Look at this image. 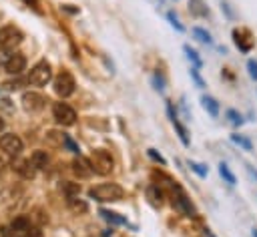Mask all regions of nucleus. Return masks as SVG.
I'll return each instance as SVG.
<instances>
[{"instance_id": "obj_27", "label": "nucleus", "mask_w": 257, "mask_h": 237, "mask_svg": "<svg viewBox=\"0 0 257 237\" xmlns=\"http://www.w3.org/2000/svg\"><path fill=\"white\" fill-rule=\"evenodd\" d=\"M173 125H175V129H177V133H179V137H181V141H183V145L187 147L189 145V137H187V129L179 123V121H173Z\"/></svg>"}, {"instance_id": "obj_7", "label": "nucleus", "mask_w": 257, "mask_h": 237, "mask_svg": "<svg viewBox=\"0 0 257 237\" xmlns=\"http://www.w3.org/2000/svg\"><path fill=\"white\" fill-rule=\"evenodd\" d=\"M0 149L6 153V155H18L22 151V141L18 135L14 133H8V135H2L0 137Z\"/></svg>"}, {"instance_id": "obj_2", "label": "nucleus", "mask_w": 257, "mask_h": 237, "mask_svg": "<svg viewBox=\"0 0 257 237\" xmlns=\"http://www.w3.org/2000/svg\"><path fill=\"white\" fill-rule=\"evenodd\" d=\"M52 78V68L46 60H40L38 64H34L28 72V82L30 84H36V86H44L48 80Z\"/></svg>"}, {"instance_id": "obj_35", "label": "nucleus", "mask_w": 257, "mask_h": 237, "mask_svg": "<svg viewBox=\"0 0 257 237\" xmlns=\"http://www.w3.org/2000/svg\"><path fill=\"white\" fill-rule=\"evenodd\" d=\"M149 157H151V159H155V161H159L161 165H165V159H163V157H161V155H159L155 149H149Z\"/></svg>"}, {"instance_id": "obj_8", "label": "nucleus", "mask_w": 257, "mask_h": 237, "mask_svg": "<svg viewBox=\"0 0 257 237\" xmlns=\"http://www.w3.org/2000/svg\"><path fill=\"white\" fill-rule=\"evenodd\" d=\"M175 205H177V209H179L183 215H187V217H195V215H197V211H195L191 199H187V195H185L179 187H175Z\"/></svg>"}, {"instance_id": "obj_42", "label": "nucleus", "mask_w": 257, "mask_h": 237, "mask_svg": "<svg viewBox=\"0 0 257 237\" xmlns=\"http://www.w3.org/2000/svg\"><path fill=\"white\" fill-rule=\"evenodd\" d=\"M159 2H163V0H159Z\"/></svg>"}, {"instance_id": "obj_13", "label": "nucleus", "mask_w": 257, "mask_h": 237, "mask_svg": "<svg viewBox=\"0 0 257 237\" xmlns=\"http://www.w3.org/2000/svg\"><path fill=\"white\" fill-rule=\"evenodd\" d=\"M72 169L78 177H90L92 175V167H90V161L84 159V157H76L74 163H72Z\"/></svg>"}, {"instance_id": "obj_22", "label": "nucleus", "mask_w": 257, "mask_h": 237, "mask_svg": "<svg viewBox=\"0 0 257 237\" xmlns=\"http://www.w3.org/2000/svg\"><path fill=\"white\" fill-rule=\"evenodd\" d=\"M219 173H221V177L227 181V185H231V187L235 185V175L231 173V169H229L225 163H221V165H219Z\"/></svg>"}, {"instance_id": "obj_30", "label": "nucleus", "mask_w": 257, "mask_h": 237, "mask_svg": "<svg viewBox=\"0 0 257 237\" xmlns=\"http://www.w3.org/2000/svg\"><path fill=\"white\" fill-rule=\"evenodd\" d=\"M62 143L66 145V149H68V151H72V153H78V145H76V143H74V141H72L68 135H64V137H62Z\"/></svg>"}, {"instance_id": "obj_32", "label": "nucleus", "mask_w": 257, "mask_h": 237, "mask_svg": "<svg viewBox=\"0 0 257 237\" xmlns=\"http://www.w3.org/2000/svg\"><path fill=\"white\" fill-rule=\"evenodd\" d=\"M0 237H22V235L16 233L12 227H0Z\"/></svg>"}, {"instance_id": "obj_1", "label": "nucleus", "mask_w": 257, "mask_h": 237, "mask_svg": "<svg viewBox=\"0 0 257 237\" xmlns=\"http://www.w3.org/2000/svg\"><path fill=\"white\" fill-rule=\"evenodd\" d=\"M88 195H90L92 199L104 203V201H118V199H122L124 191H122V187L116 185V183H100V185L92 187V189L88 191Z\"/></svg>"}, {"instance_id": "obj_34", "label": "nucleus", "mask_w": 257, "mask_h": 237, "mask_svg": "<svg viewBox=\"0 0 257 237\" xmlns=\"http://www.w3.org/2000/svg\"><path fill=\"white\" fill-rule=\"evenodd\" d=\"M191 76H193V80L197 82V86H205V82H203V78L199 76V72H197V68H195V66L191 68Z\"/></svg>"}, {"instance_id": "obj_11", "label": "nucleus", "mask_w": 257, "mask_h": 237, "mask_svg": "<svg viewBox=\"0 0 257 237\" xmlns=\"http://www.w3.org/2000/svg\"><path fill=\"white\" fill-rule=\"evenodd\" d=\"M233 38H235V44L243 50V52H249L251 50V46H253V38H251V34L247 32V30H233Z\"/></svg>"}, {"instance_id": "obj_3", "label": "nucleus", "mask_w": 257, "mask_h": 237, "mask_svg": "<svg viewBox=\"0 0 257 237\" xmlns=\"http://www.w3.org/2000/svg\"><path fill=\"white\" fill-rule=\"evenodd\" d=\"M90 161V167H92V173H98V175H108L112 171V159L106 151H94L92 157L88 159Z\"/></svg>"}, {"instance_id": "obj_41", "label": "nucleus", "mask_w": 257, "mask_h": 237, "mask_svg": "<svg viewBox=\"0 0 257 237\" xmlns=\"http://www.w3.org/2000/svg\"><path fill=\"white\" fill-rule=\"evenodd\" d=\"M26 2H32V4H34V0H26Z\"/></svg>"}, {"instance_id": "obj_15", "label": "nucleus", "mask_w": 257, "mask_h": 237, "mask_svg": "<svg viewBox=\"0 0 257 237\" xmlns=\"http://www.w3.org/2000/svg\"><path fill=\"white\" fill-rule=\"evenodd\" d=\"M201 102H203V106H205V110L211 114V116H217L219 114V102L213 98V96H201Z\"/></svg>"}, {"instance_id": "obj_29", "label": "nucleus", "mask_w": 257, "mask_h": 237, "mask_svg": "<svg viewBox=\"0 0 257 237\" xmlns=\"http://www.w3.org/2000/svg\"><path fill=\"white\" fill-rule=\"evenodd\" d=\"M167 18L171 20V24H173V26H175L179 32H183V30H185V26L179 22V18H177V14H175V12H169V14H167Z\"/></svg>"}, {"instance_id": "obj_5", "label": "nucleus", "mask_w": 257, "mask_h": 237, "mask_svg": "<svg viewBox=\"0 0 257 237\" xmlns=\"http://www.w3.org/2000/svg\"><path fill=\"white\" fill-rule=\"evenodd\" d=\"M52 114H54L56 123H60V125H64V127H70V125H74V121H76V112H74V108L68 106L66 102H54V106H52Z\"/></svg>"}, {"instance_id": "obj_26", "label": "nucleus", "mask_w": 257, "mask_h": 237, "mask_svg": "<svg viewBox=\"0 0 257 237\" xmlns=\"http://www.w3.org/2000/svg\"><path fill=\"white\" fill-rule=\"evenodd\" d=\"M227 118H229V123H231V125H235V127H239V125L243 123V116H241L237 110H233V108H229V110H227Z\"/></svg>"}, {"instance_id": "obj_40", "label": "nucleus", "mask_w": 257, "mask_h": 237, "mask_svg": "<svg viewBox=\"0 0 257 237\" xmlns=\"http://www.w3.org/2000/svg\"><path fill=\"white\" fill-rule=\"evenodd\" d=\"M253 237H257V229H253Z\"/></svg>"}, {"instance_id": "obj_17", "label": "nucleus", "mask_w": 257, "mask_h": 237, "mask_svg": "<svg viewBox=\"0 0 257 237\" xmlns=\"http://www.w3.org/2000/svg\"><path fill=\"white\" fill-rule=\"evenodd\" d=\"M10 227H12L16 233H20V235L24 237V231L30 227V219H28V217H24V215H20V217H16V219L10 223Z\"/></svg>"}, {"instance_id": "obj_33", "label": "nucleus", "mask_w": 257, "mask_h": 237, "mask_svg": "<svg viewBox=\"0 0 257 237\" xmlns=\"http://www.w3.org/2000/svg\"><path fill=\"white\" fill-rule=\"evenodd\" d=\"M247 68H249V74H251V78L253 80H257V60H247Z\"/></svg>"}, {"instance_id": "obj_18", "label": "nucleus", "mask_w": 257, "mask_h": 237, "mask_svg": "<svg viewBox=\"0 0 257 237\" xmlns=\"http://www.w3.org/2000/svg\"><path fill=\"white\" fill-rule=\"evenodd\" d=\"M66 201H68V207H70L74 213H84V211L88 209V205H86L82 199H78V195H76V197H66Z\"/></svg>"}, {"instance_id": "obj_9", "label": "nucleus", "mask_w": 257, "mask_h": 237, "mask_svg": "<svg viewBox=\"0 0 257 237\" xmlns=\"http://www.w3.org/2000/svg\"><path fill=\"white\" fill-rule=\"evenodd\" d=\"M24 66H26V58H24V54H20V52H12V54L8 56V60H6V64H4L6 72H8V74H14V76H18V74L24 70Z\"/></svg>"}, {"instance_id": "obj_21", "label": "nucleus", "mask_w": 257, "mask_h": 237, "mask_svg": "<svg viewBox=\"0 0 257 237\" xmlns=\"http://www.w3.org/2000/svg\"><path fill=\"white\" fill-rule=\"evenodd\" d=\"M231 141H233L235 145H239L243 151H251V149H253L251 141H249L247 137H243V135H231Z\"/></svg>"}, {"instance_id": "obj_23", "label": "nucleus", "mask_w": 257, "mask_h": 237, "mask_svg": "<svg viewBox=\"0 0 257 237\" xmlns=\"http://www.w3.org/2000/svg\"><path fill=\"white\" fill-rule=\"evenodd\" d=\"M183 50H185V54H187V58H189V60H191V62L195 64V68H199V66L203 64V62H201V58L197 56V52H195V50H193V48H191L189 44H185V46H183Z\"/></svg>"}, {"instance_id": "obj_19", "label": "nucleus", "mask_w": 257, "mask_h": 237, "mask_svg": "<svg viewBox=\"0 0 257 237\" xmlns=\"http://www.w3.org/2000/svg\"><path fill=\"white\" fill-rule=\"evenodd\" d=\"M189 8H191V12L195 16H207L209 14V10H207L203 0H189Z\"/></svg>"}, {"instance_id": "obj_28", "label": "nucleus", "mask_w": 257, "mask_h": 237, "mask_svg": "<svg viewBox=\"0 0 257 237\" xmlns=\"http://www.w3.org/2000/svg\"><path fill=\"white\" fill-rule=\"evenodd\" d=\"M189 167H191L199 177H207V169H205L203 165H199V163H195V161H189Z\"/></svg>"}, {"instance_id": "obj_38", "label": "nucleus", "mask_w": 257, "mask_h": 237, "mask_svg": "<svg viewBox=\"0 0 257 237\" xmlns=\"http://www.w3.org/2000/svg\"><path fill=\"white\" fill-rule=\"evenodd\" d=\"M2 131H4V118L0 116V133H2Z\"/></svg>"}, {"instance_id": "obj_24", "label": "nucleus", "mask_w": 257, "mask_h": 237, "mask_svg": "<svg viewBox=\"0 0 257 237\" xmlns=\"http://www.w3.org/2000/svg\"><path fill=\"white\" fill-rule=\"evenodd\" d=\"M193 34H195V38L197 40H201V42H205V44H211V34L205 30V28H193Z\"/></svg>"}, {"instance_id": "obj_20", "label": "nucleus", "mask_w": 257, "mask_h": 237, "mask_svg": "<svg viewBox=\"0 0 257 237\" xmlns=\"http://www.w3.org/2000/svg\"><path fill=\"white\" fill-rule=\"evenodd\" d=\"M60 189H62V193H64L66 197H76V195L80 193V185H78V183H72V181H64Z\"/></svg>"}, {"instance_id": "obj_31", "label": "nucleus", "mask_w": 257, "mask_h": 237, "mask_svg": "<svg viewBox=\"0 0 257 237\" xmlns=\"http://www.w3.org/2000/svg\"><path fill=\"white\" fill-rule=\"evenodd\" d=\"M24 237H44V235H42L40 227H34V225H30V227L24 231Z\"/></svg>"}, {"instance_id": "obj_37", "label": "nucleus", "mask_w": 257, "mask_h": 237, "mask_svg": "<svg viewBox=\"0 0 257 237\" xmlns=\"http://www.w3.org/2000/svg\"><path fill=\"white\" fill-rule=\"evenodd\" d=\"M247 171H249V175H251V177L257 181V171H253V167H247Z\"/></svg>"}, {"instance_id": "obj_14", "label": "nucleus", "mask_w": 257, "mask_h": 237, "mask_svg": "<svg viewBox=\"0 0 257 237\" xmlns=\"http://www.w3.org/2000/svg\"><path fill=\"white\" fill-rule=\"evenodd\" d=\"M48 161L50 159H48V153L46 151H34L32 157H30V163H32L34 169H46Z\"/></svg>"}, {"instance_id": "obj_25", "label": "nucleus", "mask_w": 257, "mask_h": 237, "mask_svg": "<svg viewBox=\"0 0 257 237\" xmlns=\"http://www.w3.org/2000/svg\"><path fill=\"white\" fill-rule=\"evenodd\" d=\"M100 215H102L106 221H110V223H116V225H124V219H122V217H118L116 213H110V211H100Z\"/></svg>"}, {"instance_id": "obj_36", "label": "nucleus", "mask_w": 257, "mask_h": 237, "mask_svg": "<svg viewBox=\"0 0 257 237\" xmlns=\"http://www.w3.org/2000/svg\"><path fill=\"white\" fill-rule=\"evenodd\" d=\"M8 56H10V52H8L6 48H0V66H4V64H6Z\"/></svg>"}, {"instance_id": "obj_16", "label": "nucleus", "mask_w": 257, "mask_h": 237, "mask_svg": "<svg viewBox=\"0 0 257 237\" xmlns=\"http://www.w3.org/2000/svg\"><path fill=\"white\" fill-rule=\"evenodd\" d=\"M147 197H149V201H151L155 207L163 205V191H161L157 185H151V187L147 189Z\"/></svg>"}, {"instance_id": "obj_6", "label": "nucleus", "mask_w": 257, "mask_h": 237, "mask_svg": "<svg viewBox=\"0 0 257 237\" xmlns=\"http://www.w3.org/2000/svg\"><path fill=\"white\" fill-rule=\"evenodd\" d=\"M54 92L58 94V96H70L72 92H74V78H72V74L70 72H66V70H62L56 78H54Z\"/></svg>"}, {"instance_id": "obj_12", "label": "nucleus", "mask_w": 257, "mask_h": 237, "mask_svg": "<svg viewBox=\"0 0 257 237\" xmlns=\"http://www.w3.org/2000/svg\"><path fill=\"white\" fill-rule=\"evenodd\" d=\"M12 167H14V171L20 175V177H24V179H32L34 177V167H32V163H30V159H20V161H14L12 163Z\"/></svg>"}, {"instance_id": "obj_4", "label": "nucleus", "mask_w": 257, "mask_h": 237, "mask_svg": "<svg viewBox=\"0 0 257 237\" xmlns=\"http://www.w3.org/2000/svg\"><path fill=\"white\" fill-rule=\"evenodd\" d=\"M22 42V32L16 28V26H2L0 28V48H6V50H10V48H14V46H18Z\"/></svg>"}, {"instance_id": "obj_10", "label": "nucleus", "mask_w": 257, "mask_h": 237, "mask_svg": "<svg viewBox=\"0 0 257 237\" xmlns=\"http://www.w3.org/2000/svg\"><path fill=\"white\" fill-rule=\"evenodd\" d=\"M44 102H46V98L38 92H24L22 94V104L26 110H40L44 106Z\"/></svg>"}, {"instance_id": "obj_39", "label": "nucleus", "mask_w": 257, "mask_h": 237, "mask_svg": "<svg viewBox=\"0 0 257 237\" xmlns=\"http://www.w3.org/2000/svg\"><path fill=\"white\" fill-rule=\"evenodd\" d=\"M4 165H6V161H4V159H2V157H0V171H2V169H4Z\"/></svg>"}]
</instances>
